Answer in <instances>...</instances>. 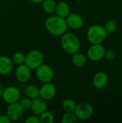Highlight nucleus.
I'll return each mask as SVG.
<instances>
[{
	"instance_id": "obj_10",
	"label": "nucleus",
	"mask_w": 122,
	"mask_h": 123,
	"mask_svg": "<svg viewBox=\"0 0 122 123\" xmlns=\"http://www.w3.org/2000/svg\"><path fill=\"white\" fill-rule=\"evenodd\" d=\"M56 92L57 89L54 84L50 82L44 83L40 88V97L48 101L55 97Z\"/></svg>"
},
{
	"instance_id": "obj_9",
	"label": "nucleus",
	"mask_w": 122,
	"mask_h": 123,
	"mask_svg": "<svg viewBox=\"0 0 122 123\" xmlns=\"http://www.w3.org/2000/svg\"><path fill=\"white\" fill-rule=\"evenodd\" d=\"M1 97L3 100L8 104L18 102L20 98V92L16 86H10L4 89Z\"/></svg>"
},
{
	"instance_id": "obj_16",
	"label": "nucleus",
	"mask_w": 122,
	"mask_h": 123,
	"mask_svg": "<svg viewBox=\"0 0 122 123\" xmlns=\"http://www.w3.org/2000/svg\"><path fill=\"white\" fill-rule=\"evenodd\" d=\"M55 12L56 13V15L63 18H66L70 13V7L68 3L60 1L59 3L56 4Z\"/></svg>"
},
{
	"instance_id": "obj_3",
	"label": "nucleus",
	"mask_w": 122,
	"mask_h": 123,
	"mask_svg": "<svg viewBox=\"0 0 122 123\" xmlns=\"http://www.w3.org/2000/svg\"><path fill=\"white\" fill-rule=\"evenodd\" d=\"M87 39L91 44H101L107 37V32L100 25H93L90 27L86 33Z\"/></svg>"
},
{
	"instance_id": "obj_21",
	"label": "nucleus",
	"mask_w": 122,
	"mask_h": 123,
	"mask_svg": "<svg viewBox=\"0 0 122 123\" xmlns=\"http://www.w3.org/2000/svg\"><path fill=\"white\" fill-rule=\"evenodd\" d=\"M40 123H52L55 120V117L52 112L46 110L40 115Z\"/></svg>"
},
{
	"instance_id": "obj_22",
	"label": "nucleus",
	"mask_w": 122,
	"mask_h": 123,
	"mask_svg": "<svg viewBox=\"0 0 122 123\" xmlns=\"http://www.w3.org/2000/svg\"><path fill=\"white\" fill-rule=\"evenodd\" d=\"M77 120L78 119L74 112H65L61 118L62 123H75Z\"/></svg>"
},
{
	"instance_id": "obj_5",
	"label": "nucleus",
	"mask_w": 122,
	"mask_h": 123,
	"mask_svg": "<svg viewBox=\"0 0 122 123\" xmlns=\"http://www.w3.org/2000/svg\"><path fill=\"white\" fill-rule=\"evenodd\" d=\"M73 112L78 120H86L92 117L93 114V107L91 104L83 102L77 105Z\"/></svg>"
},
{
	"instance_id": "obj_7",
	"label": "nucleus",
	"mask_w": 122,
	"mask_h": 123,
	"mask_svg": "<svg viewBox=\"0 0 122 123\" xmlns=\"http://www.w3.org/2000/svg\"><path fill=\"white\" fill-rule=\"evenodd\" d=\"M106 49L101 44H92L87 50V57L93 62L99 61L104 58Z\"/></svg>"
},
{
	"instance_id": "obj_23",
	"label": "nucleus",
	"mask_w": 122,
	"mask_h": 123,
	"mask_svg": "<svg viewBox=\"0 0 122 123\" xmlns=\"http://www.w3.org/2000/svg\"><path fill=\"white\" fill-rule=\"evenodd\" d=\"M12 61L17 65L24 64L25 61V55L22 52H17L12 56Z\"/></svg>"
},
{
	"instance_id": "obj_12",
	"label": "nucleus",
	"mask_w": 122,
	"mask_h": 123,
	"mask_svg": "<svg viewBox=\"0 0 122 123\" xmlns=\"http://www.w3.org/2000/svg\"><path fill=\"white\" fill-rule=\"evenodd\" d=\"M15 76L19 82L26 83L31 78V69L25 64L19 65L16 69Z\"/></svg>"
},
{
	"instance_id": "obj_19",
	"label": "nucleus",
	"mask_w": 122,
	"mask_h": 123,
	"mask_svg": "<svg viewBox=\"0 0 122 123\" xmlns=\"http://www.w3.org/2000/svg\"><path fill=\"white\" fill-rule=\"evenodd\" d=\"M42 6L44 12L46 14H52L55 11L56 3L54 0H44L42 2Z\"/></svg>"
},
{
	"instance_id": "obj_13",
	"label": "nucleus",
	"mask_w": 122,
	"mask_h": 123,
	"mask_svg": "<svg viewBox=\"0 0 122 123\" xmlns=\"http://www.w3.org/2000/svg\"><path fill=\"white\" fill-rule=\"evenodd\" d=\"M65 19L68 27L73 30H78L83 25V17L77 13H70Z\"/></svg>"
},
{
	"instance_id": "obj_17",
	"label": "nucleus",
	"mask_w": 122,
	"mask_h": 123,
	"mask_svg": "<svg viewBox=\"0 0 122 123\" xmlns=\"http://www.w3.org/2000/svg\"><path fill=\"white\" fill-rule=\"evenodd\" d=\"M72 62L76 67L83 68L86 66L87 60L86 57L83 53L77 52L72 55Z\"/></svg>"
},
{
	"instance_id": "obj_18",
	"label": "nucleus",
	"mask_w": 122,
	"mask_h": 123,
	"mask_svg": "<svg viewBox=\"0 0 122 123\" xmlns=\"http://www.w3.org/2000/svg\"><path fill=\"white\" fill-rule=\"evenodd\" d=\"M26 97L31 99H34L40 97V88L34 84H29L26 86L24 89Z\"/></svg>"
},
{
	"instance_id": "obj_4",
	"label": "nucleus",
	"mask_w": 122,
	"mask_h": 123,
	"mask_svg": "<svg viewBox=\"0 0 122 123\" xmlns=\"http://www.w3.org/2000/svg\"><path fill=\"white\" fill-rule=\"evenodd\" d=\"M44 62V55L38 50H32L25 55L24 64L31 70L36 69Z\"/></svg>"
},
{
	"instance_id": "obj_1",
	"label": "nucleus",
	"mask_w": 122,
	"mask_h": 123,
	"mask_svg": "<svg viewBox=\"0 0 122 123\" xmlns=\"http://www.w3.org/2000/svg\"><path fill=\"white\" fill-rule=\"evenodd\" d=\"M45 26L49 33L58 37L65 33L68 27L65 18L58 15L48 17L45 22Z\"/></svg>"
},
{
	"instance_id": "obj_2",
	"label": "nucleus",
	"mask_w": 122,
	"mask_h": 123,
	"mask_svg": "<svg viewBox=\"0 0 122 123\" xmlns=\"http://www.w3.org/2000/svg\"><path fill=\"white\" fill-rule=\"evenodd\" d=\"M60 45L66 53L71 55L78 52L81 48L79 37L76 35L70 32H65L61 35Z\"/></svg>"
},
{
	"instance_id": "obj_30",
	"label": "nucleus",
	"mask_w": 122,
	"mask_h": 123,
	"mask_svg": "<svg viewBox=\"0 0 122 123\" xmlns=\"http://www.w3.org/2000/svg\"><path fill=\"white\" fill-rule=\"evenodd\" d=\"M4 88L3 87V86H1L0 84V97H2V94L4 93Z\"/></svg>"
},
{
	"instance_id": "obj_11",
	"label": "nucleus",
	"mask_w": 122,
	"mask_h": 123,
	"mask_svg": "<svg viewBox=\"0 0 122 123\" xmlns=\"http://www.w3.org/2000/svg\"><path fill=\"white\" fill-rule=\"evenodd\" d=\"M48 105L46 100L41 97H37L32 100V105L30 110L35 115H40L42 112L47 110Z\"/></svg>"
},
{
	"instance_id": "obj_8",
	"label": "nucleus",
	"mask_w": 122,
	"mask_h": 123,
	"mask_svg": "<svg viewBox=\"0 0 122 123\" xmlns=\"http://www.w3.org/2000/svg\"><path fill=\"white\" fill-rule=\"evenodd\" d=\"M23 114L24 110L18 102L9 104L6 110V115L8 116L11 122H16L19 120L22 117Z\"/></svg>"
},
{
	"instance_id": "obj_24",
	"label": "nucleus",
	"mask_w": 122,
	"mask_h": 123,
	"mask_svg": "<svg viewBox=\"0 0 122 123\" xmlns=\"http://www.w3.org/2000/svg\"><path fill=\"white\" fill-rule=\"evenodd\" d=\"M104 27L106 30V31L107 32V33H112V32H114L116 30L117 25H116L115 21L109 20L105 23Z\"/></svg>"
},
{
	"instance_id": "obj_20",
	"label": "nucleus",
	"mask_w": 122,
	"mask_h": 123,
	"mask_svg": "<svg viewBox=\"0 0 122 123\" xmlns=\"http://www.w3.org/2000/svg\"><path fill=\"white\" fill-rule=\"evenodd\" d=\"M77 104L73 99H66L62 102V108L65 112H73Z\"/></svg>"
},
{
	"instance_id": "obj_14",
	"label": "nucleus",
	"mask_w": 122,
	"mask_h": 123,
	"mask_svg": "<svg viewBox=\"0 0 122 123\" xmlns=\"http://www.w3.org/2000/svg\"><path fill=\"white\" fill-rule=\"evenodd\" d=\"M109 81V77L106 72L99 71L93 78V85L96 89H103L107 85Z\"/></svg>"
},
{
	"instance_id": "obj_26",
	"label": "nucleus",
	"mask_w": 122,
	"mask_h": 123,
	"mask_svg": "<svg viewBox=\"0 0 122 123\" xmlns=\"http://www.w3.org/2000/svg\"><path fill=\"white\" fill-rule=\"evenodd\" d=\"M104 58H106L107 60L109 61H112L116 58V54L115 52L111 50H108L105 51V54H104Z\"/></svg>"
},
{
	"instance_id": "obj_25",
	"label": "nucleus",
	"mask_w": 122,
	"mask_h": 123,
	"mask_svg": "<svg viewBox=\"0 0 122 123\" xmlns=\"http://www.w3.org/2000/svg\"><path fill=\"white\" fill-rule=\"evenodd\" d=\"M32 100L31 99H29V97H25V98H23L21 99L20 102H19V105L20 106L22 107V108L24 110H29L30 107H31V105H32Z\"/></svg>"
},
{
	"instance_id": "obj_29",
	"label": "nucleus",
	"mask_w": 122,
	"mask_h": 123,
	"mask_svg": "<svg viewBox=\"0 0 122 123\" xmlns=\"http://www.w3.org/2000/svg\"><path fill=\"white\" fill-rule=\"evenodd\" d=\"M44 0H29V1H31L33 4H41Z\"/></svg>"
},
{
	"instance_id": "obj_28",
	"label": "nucleus",
	"mask_w": 122,
	"mask_h": 123,
	"mask_svg": "<svg viewBox=\"0 0 122 123\" xmlns=\"http://www.w3.org/2000/svg\"><path fill=\"white\" fill-rule=\"evenodd\" d=\"M11 120L6 115H0V123H10Z\"/></svg>"
},
{
	"instance_id": "obj_15",
	"label": "nucleus",
	"mask_w": 122,
	"mask_h": 123,
	"mask_svg": "<svg viewBox=\"0 0 122 123\" xmlns=\"http://www.w3.org/2000/svg\"><path fill=\"white\" fill-rule=\"evenodd\" d=\"M12 60L5 55L0 56V74L3 76L9 75L13 70Z\"/></svg>"
},
{
	"instance_id": "obj_27",
	"label": "nucleus",
	"mask_w": 122,
	"mask_h": 123,
	"mask_svg": "<svg viewBox=\"0 0 122 123\" xmlns=\"http://www.w3.org/2000/svg\"><path fill=\"white\" fill-rule=\"evenodd\" d=\"M25 123H40V118L37 117V115H31L26 118Z\"/></svg>"
},
{
	"instance_id": "obj_6",
	"label": "nucleus",
	"mask_w": 122,
	"mask_h": 123,
	"mask_svg": "<svg viewBox=\"0 0 122 123\" xmlns=\"http://www.w3.org/2000/svg\"><path fill=\"white\" fill-rule=\"evenodd\" d=\"M36 70V76L37 79L42 84L51 82L54 77V72L52 68L47 65V64H42Z\"/></svg>"
}]
</instances>
